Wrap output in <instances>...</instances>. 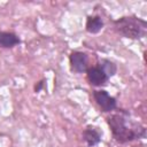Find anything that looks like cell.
Segmentation results:
<instances>
[{"instance_id":"7a4b0ae2","label":"cell","mask_w":147,"mask_h":147,"mask_svg":"<svg viewBox=\"0 0 147 147\" xmlns=\"http://www.w3.org/2000/svg\"><path fill=\"white\" fill-rule=\"evenodd\" d=\"M115 30L123 37L130 39H139L145 37L147 32L146 21L136 16H124L114 22Z\"/></svg>"},{"instance_id":"ba28073f","label":"cell","mask_w":147,"mask_h":147,"mask_svg":"<svg viewBox=\"0 0 147 147\" xmlns=\"http://www.w3.org/2000/svg\"><path fill=\"white\" fill-rule=\"evenodd\" d=\"M86 31L88 33H92V34H95L98 32H100L103 28V22L101 20V17L99 16H88L87 20H86Z\"/></svg>"},{"instance_id":"52a82bcc","label":"cell","mask_w":147,"mask_h":147,"mask_svg":"<svg viewBox=\"0 0 147 147\" xmlns=\"http://www.w3.org/2000/svg\"><path fill=\"white\" fill-rule=\"evenodd\" d=\"M21 42L20 38L13 32H0V46L3 48H11Z\"/></svg>"},{"instance_id":"8fae6325","label":"cell","mask_w":147,"mask_h":147,"mask_svg":"<svg viewBox=\"0 0 147 147\" xmlns=\"http://www.w3.org/2000/svg\"><path fill=\"white\" fill-rule=\"evenodd\" d=\"M133 147H138V146H133Z\"/></svg>"},{"instance_id":"9c48e42d","label":"cell","mask_w":147,"mask_h":147,"mask_svg":"<svg viewBox=\"0 0 147 147\" xmlns=\"http://www.w3.org/2000/svg\"><path fill=\"white\" fill-rule=\"evenodd\" d=\"M99 67H100V68L102 69V71L107 75L108 78L111 77V76H114V75L116 74V71H117L116 64H115L114 62L109 61V60H102V61L100 62V65H99Z\"/></svg>"},{"instance_id":"6da1fadb","label":"cell","mask_w":147,"mask_h":147,"mask_svg":"<svg viewBox=\"0 0 147 147\" xmlns=\"http://www.w3.org/2000/svg\"><path fill=\"white\" fill-rule=\"evenodd\" d=\"M127 118L124 114H114L107 118L113 137L118 142H129L145 137V127L139 124H127Z\"/></svg>"},{"instance_id":"5b68a950","label":"cell","mask_w":147,"mask_h":147,"mask_svg":"<svg viewBox=\"0 0 147 147\" xmlns=\"http://www.w3.org/2000/svg\"><path fill=\"white\" fill-rule=\"evenodd\" d=\"M86 77L91 85L93 86H103L108 82L107 75L102 71L100 67H92L86 70Z\"/></svg>"},{"instance_id":"3957f363","label":"cell","mask_w":147,"mask_h":147,"mask_svg":"<svg viewBox=\"0 0 147 147\" xmlns=\"http://www.w3.org/2000/svg\"><path fill=\"white\" fill-rule=\"evenodd\" d=\"M93 96L98 106L105 113H110L116 109V100L113 98L107 91L103 90H95L93 91Z\"/></svg>"},{"instance_id":"277c9868","label":"cell","mask_w":147,"mask_h":147,"mask_svg":"<svg viewBox=\"0 0 147 147\" xmlns=\"http://www.w3.org/2000/svg\"><path fill=\"white\" fill-rule=\"evenodd\" d=\"M69 62H70V69L74 72L82 74L85 72L88 68V56L86 53L83 52H72L69 56Z\"/></svg>"},{"instance_id":"8992f818","label":"cell","mask_w":147,"mask_h":147,"mask_svg":"<svg viewBox=\"0 0 147 147\" xmlns=\"http://www.w3.org/2000/svg\"><path fill=\"white\" fill-rule=\"evenodd\" d=\"M101 136H102V132H100V130L93 125L86 126V129L83 132V138L90 147L96 146L101 141Z\"/></svg>"},{"instance_id":"30bf717a","label":"cell","mask_w":147,"mask_h":147,"mask_svg":"<svg viewBox=\"0 0 147 147\" xmlns=\"http://www.w3.org/2000/svg\"><path fill=\"white\" fill-rule=\"evenodd\" d=\"M42 85H44V80L38 82V83L36 84V86H34V91H36V92H40V90H41Z\"/></svg>"}]
</instances>
